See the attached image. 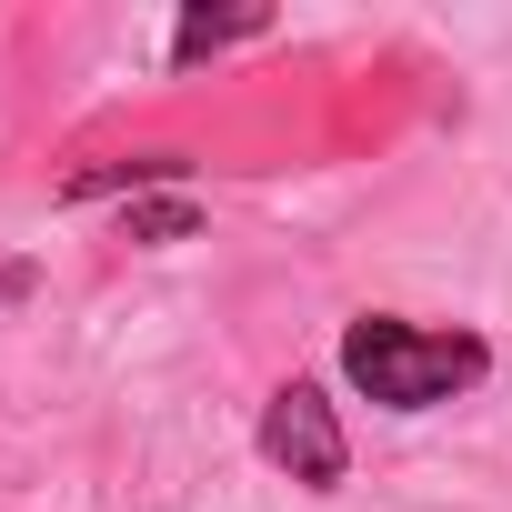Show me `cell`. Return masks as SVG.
<instances>
[{"mask_svg":"<svg viewBox=\"0 0 512 512\" xmlns=\"http://www.w3.org/2000/svg\"><path fill=\"white\" fill-rule=\"evenodd\" d=\"M342 372L382 412H432V402H452V392L482 382V342L472 332H412V322H382L372 312V322L342 332Z\"/></svg>","mask_w":512,"mask_h":512,"instance_id":"obj_1","label":"cell"},{"mask_svg":"<svg viewBox=\"0 0 512 512\" xmlns=\"http://www.w3.org/2000/svg\"><path fill=\"white\" fill-rule=\"evenodd\" d=\"M262 452H272L292 482L332 492V482H342V422H332V402H322L312 382H282L272 412H262Z\"/></svg>","mask_w":512,"mask_h":512,"instance_id":"obj_2","label":"cell"},{"mask_svg":"<svg viewBox=\"0 0 512 512\" xmlns=\"http://www.w3.org/2000/svg\"><path fill=\"white\" fill-rule=\"evenodd\" d=\"M171 171H181V161H171V151H151V161H101V171H81L71 191H121V181H171Z\"/></svg>","mask_w":512,"mask_h":512,"instance_id":"obj_3","label":"cell"},{"mask_svg":"<svg viewBox=\"0 0 512 512\" xmlns=\"http://www.w3.org/2000/svg\"><path fill=\"white\" fill-rule=\"evenodd\" d=\"M191 231V201H151V211H131V241H181Z\"/></svg>","mask_w":512,"mask_h":512,"instance_id":"obj_4","label":"cell"}]
</instances>
